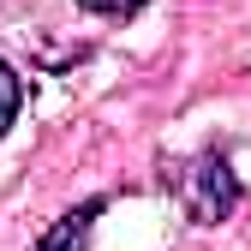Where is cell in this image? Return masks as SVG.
I'll use <instances>...</instances> for the list:
<instances>
[{"mask_svg": "<svg viewBox=\"0 0 251 251\" xmlns=\"http://www.w3.org/2000/svg\"><path fill=\"white\" fill-rule=\"evenodd\" d=\"M179 198H185V209H192V222H203V227L227 222L233 203H239V179H233V168H227V155L203 150L198 162L179 174Z\"/></svg>", "mask_w": 251, "mask_h": 251, "instance_id": "obj_1", "label": "cell"}, {"mask_svg": "<svg viewBox=\"0 0 251 251\" xmlns=\"http://www.w3.org/2000/svg\"><path fill=\"white\" fill-rule=\"evenodd\" d=\"M102 209H108V198H84L78 209H66V215L36 239V251H90V227H96Z\"/></svg>", "mask_w": 251, "mask_h": 251, "instance_id": "obj_2", "label": "cell"}, {"mask_svg": "<svg viewBox=\"0 0 251 251\" xmlns=\"http://www.w3.org/2000/svg\"><path fill=\"white\" fill-rule=\"evenodd\" d=\"M18 102H24V78L0 60V138L12 132V120H18Z\"/></svg>", "mask_w": 251, "mask_h": 251, "instance_id": "obj_3", "label": "cell"}, {"mask_svg": "<svg viewBox=\"0 0 251 251\" xmlns=\"http://www.w3.org/2000/svg\"><path fill=\"white\" fill-rule=\"evenodd\" d=\"M78 6H90V12H108V18H120V12H138L144 0H78Z\"/></svg>", "mask_w": 251, "mask_h": 251, "instance_id": "obj_4", "label": "cell"}]
</instances>
